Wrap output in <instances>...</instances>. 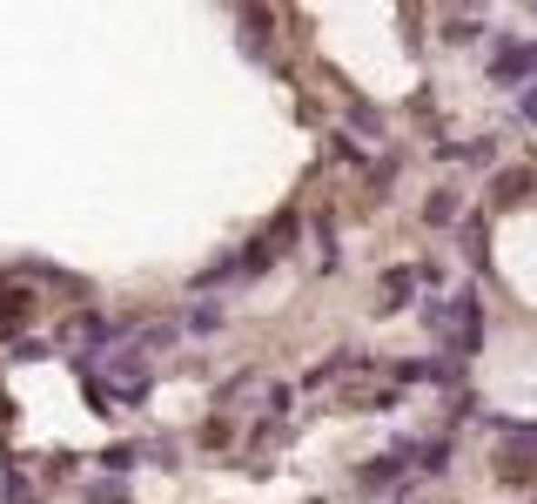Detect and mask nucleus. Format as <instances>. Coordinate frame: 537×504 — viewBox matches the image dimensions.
I'll return each instance as SVG.
<instances>
[{"label":"nucleus","instance_id":"1","mask_svg":"<svg viewBox=\"0 0 537 504\" xmlns=\"http://www.w3.org/2000/svg\"><path fill=\"white\" fill-rule=\"evenodd\" d=\"M423 329L443 343V350L471 357L477 343H483V309H477L471 289H457V297H443V303H423Z\"/></svg>","mask_w":537,"mask_h":504},{"label":"nucleus","instance_id":"2","mask_svg":"<svg viewBox=\"0 0 537 504\" xmlns=\"http://www.w3.org/2000/svg\"><path fill=\"white\" fill-rule=\"evenodd\" d=\"M148 390V357L142 350H121V357H108V404H134V397Z\"/></svg>","mask_w":537,"mask_h":504},{"label":"nucleus","instance_id":"3","mask_svg":"<svg viewBox=\"0 0 537 504\" xmlns=\"http://www.w3.org/2000/svg\"><path fill=\"white\" fill-rule=\"evenodd\" d=\"M450 216H457V196H430V202H423V222H437V229H443Z\"/></svg>","mask_w":537,"mask_h":504},{"label":"nucleus","instance_id":"4","mask_svg":"<svg viewBox=\"0 0 537 504\" xmlns=\"http://www.w3.org/2000/svg\"><path fill=\"white\" fill-rule=\"evenodd\" d=\"M222 323V309H209V303H195V317H188V329H215Z\"/></svg>","mask_w":537,"mask_h":504},{"label":"nucleus","instance_id":"5","mask_svg":"<svg viewBox=\"0 0 537 504\" xmlns=\"http://www.w3.org/2000/svg\"><path fill=\"white\" fill-rule=\"evenodd\" d=\"M524 115L537 121V81H531V88H524Z\"/></svg>","mask_w":537,"mask_h":504}]
</instances>
